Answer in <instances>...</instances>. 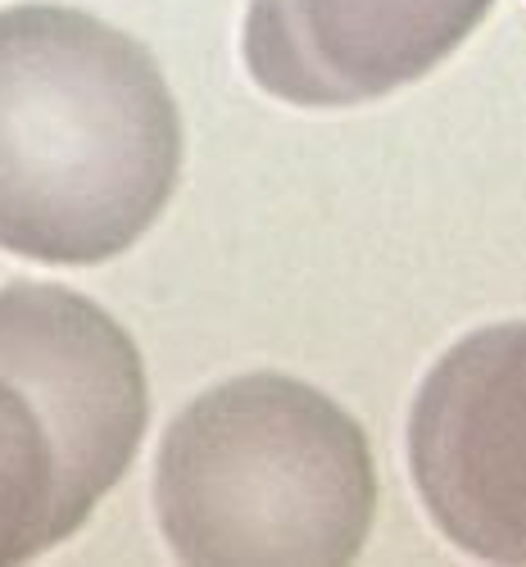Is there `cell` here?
<instances>
[{
  "mask_svg": "<svg viewBox=\"0 0 526 567\" xmlns=\"http://www.w3.org/2000/svg\"><path fill=\"white\" fill-rule=\"evenodd\" d=\"M182 173V114L151 51L69 6L0 10V250L101 264Z\"/></svg>",
  "mask_w": 526,
  "mask_h": 567,
  "instance_id": "obj_1",
  "label": "cell"
},
{
  "mask_svg": "<svg viewBox=\"0 0 526 567\" xmlns=\"http://www.w3.org/2000/svg\"><path fill=\"white\" fill-rule=\"evenodd\" d=\"M155 513L182 563H345L377 513L372 450L322 391L250 372L173 417Z\"/></svg>",
  "mask_w": 526,
  "mask_h": 567,
  "instance_id": "obj_2",
  "label": "cell"
},
{
  "mask_svg": "<svg viewBox=\"0 0 526 567\" xmlns=\"http://www.w3.org/2000/svg\"><path fill=\"white\" fill-rule=\"evenodd\" d=\"M146 432L132 337L64 287L0 291V563L73 536Z\"/></svg>",
  "mask_w": 526,
  "mask_h": 567,
  "instance_id": "obj_3",
  "label": "cell"
},
{
  "mask_svg": "<svg viewBox=\"0 0 526 567\" xmlns=\"http://www.w3.org/2000/svg\"><path fill=\"white\" fill-rule=\"evenodd\" d=\"M409 463L432 523L458 549L526 563V322L472 332L426 372Z\"/></svg>",
  "mask_w": 526,
  "mask_h": 567,
  "instance_id": "obj_4",
  "label": "cell"
},
{
  "mask_svg": "<svg viewBox=\"0 0 526 567\" xmlns=\"http://www.w3.org/2000/svg\"><path fill=\"white\" fill-rule=\"evenodd\" d=\"M495 0H250L246 69L286 105L337 110L432 73Z\"/></svg>",
  "mask_w": 526,
  "mask_h": 567,
  "instance_id": "obj_5",
  "label": "cell"
}]
</instances>
